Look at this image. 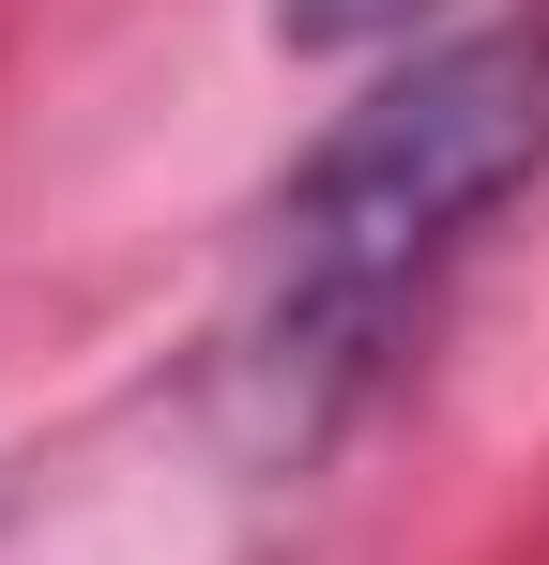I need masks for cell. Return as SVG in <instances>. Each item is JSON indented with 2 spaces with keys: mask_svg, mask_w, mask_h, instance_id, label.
Wrapping results in <instances>:
<instances>
[{
  "mask_svg": "<svg viewBox=\"0 0 549 565\" xmlns=\"http://www.w3.org/2000/svg\"><path fill=\"white\" fill-rule=\"evenodd\" d=\"M428 0H274V31L290 46H381V31H412Z\"/></svg>",
  "mask_w": 549,
  "mask_h": 565,
  "instance_id": "2",
  "label": "cell"
},
{
  "mask_svg": "<svg viewBox=\"0 0 549 565\" xmlns=\"http://www.w3.org/2000/svg\"><path fill=\"white\" fill-rule=\"evenodd\" d=\"M535 169H549V31H458V46H428L412 77H381L290 169L260 352L274 367H366L381 321L428 290V260L473 214H504Z\"/></svg>",
  "mask_w": 549,
  "mask_h": 565,
  "instance_id": "1",
  "label": "cell"
}]
</instances>
